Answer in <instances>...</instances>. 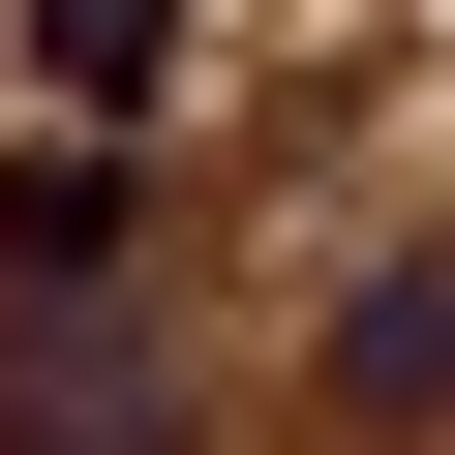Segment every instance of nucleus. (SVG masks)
Instances as JSON below:
<instances>
[{
  "mask_svg": "<svg viewBox=\"0 0 455 455\" xmlns=\"http://www.w3.org/2000/svg\"><path fill=\"white\" fill-rule=\"evenodd\" d=\"M334 425L395 455V425H455V274H395V304H334Z\"/></svg>",
  "mask_w": 455,
  "mask_h": 455,
  "instance_id": "3",
  "label": "nucleus"
},
{
  "mask_svg": "<svg viewBox=\"0 0 455 455\" xmlns=\"http://www.w3.org/2000/svg\"><path fill=\"white\" fill-rule=\"evenodd\" d=\"M182 92V0H31V122H152Z\"/></svg>",
  "mask_w": 455,
  "mask_h": 455,
  "instance_id": "2",
  "label": "nucleus"
},
{
  "mask_svg": "<svg viewBox=\"0 0 455 455\" xmlns=\"http://www.w3.org/2000/svg\"><path fill=\"white\" fill-rule=\"evenodd\" d=\"M0 455H182V304L152 274H0Z\"/></svg>",
  "mask_w": 455,
  "mask_h": 455,
  "instance_id": "1",
  "label": "nucleus"
}]
</instances>
